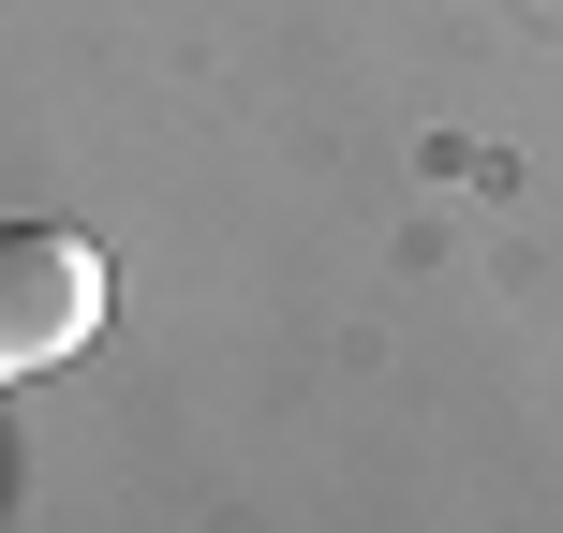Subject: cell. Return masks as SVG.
<instances>
[{"label":"cell","mask_w":563,"mask_h":533,"mask_svg":"<svg viewBox=\"0 0 563 533\" xmlns=\"http://www.w3.org/2000/svg\"><path fill=\"white\" fill-rule=\"evenodd\" d=\"M89 326H104V253L59 237V223H0V386L59 370Z\"/></svg>","instance_id":"1"}]
</instances>
